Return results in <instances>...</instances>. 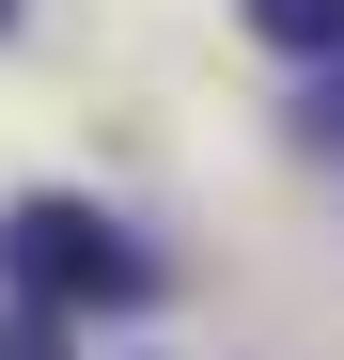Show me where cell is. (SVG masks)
Segmentation results:
<instances>
[{"label":"cell","mask_w":344,"mask_h":360,"mask_svg":"<svg viewBox=\"0 0 344 360\" xmlns=\"http://www.w3.org/2000/svg\"><path fill=\"white\" fill-rule=\"evenodd\" d=\"M0 266H16V297H47V314H110V297H141V251H126L79 188H47V204L0 219Z\"/></svg>","instance_id":"6da1fadb"},{"label":"cell","mask_w":344,"mask_h":360,"mask_svg":"<svg viewBox=\"0 0 344 360\" xmlns=\"http://www.w3.org/2000/svg\"><path fill=\"white\" fill-rule=\"evenodd\" d=\"M0 16H16V0H0Z\"/></svg>","instance_id":"3957f363"},{"label":"cell","mask_w":344,"mask_h":360,"mask_svg":"<svg viewBox=\"0 0 344 360\" xmlns=\"http://www.w3.org/2000/svg\"><path fill=\"white\" fill-rule=\"evenodd\" d=\"M266 47H344V0H251Z\"/></svg>","instance_id":"7a4b0ae2"}]
</instances>
